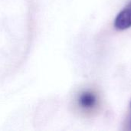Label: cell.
Instances as JSON below:
<instances>
[{"label":"cell","instance_id":"obj_3","mask_svg":"<svg viewBox=\"0 0 131 131\" xmlns=\"http://www.w3.org/2000/svg\"><path fill=\"white\" fill-rule=\"evenodd\" d=\"M130 108H131V103H130ZM130 128H131V117H130Z\"/></svg>","mask_w":131,"mask_h":131},{"label":"cell","instance_id":"obj_2","mask_svg":"<svg viewBox=\"0 0 131 131\" xmlns=\"http://www.w3.org/2000/svg\"><path fill=\"white\" fill-rule=\"evenodd\" d=\"M97 97L96 94L92 91H84L78 97V105L82 110L85 111H91L94 110L97 107Z\"/></svg>","mask_w":131,"mask_h":131},{"label":"cell","instance_id":"obj_1","mask_svg":"<svg viewBox=\"0 0 131 131\" xmlns=\"http://www.w3.org/2000/svg\"><path fill=\"white\" fill-rule=\"evenodd\" d=\"M114 27L117 30H126L131 27V2H129L117 15Z\"/></svg>","mask_w":131,"mask_h":131}]
</instances>
